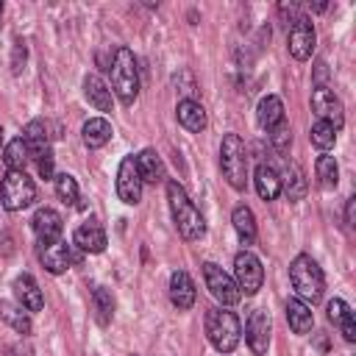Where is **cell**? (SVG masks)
<instances>
[{
    "label": "cell",
    "instance_id": "25",
    "mask_svg": "<svg viewBox=\"0 0 356 356\" xmlns=\"http://www.w3.org/2000/svg\"><path fill=\"white\" fill-rule=\"evenodd\" d=\"M256 120H259V125H261L264 131H270V128H275L278 122H284V103H281V97H278V95L261 97L259 106H256Z\"/></svg>",
    "mask_w": 356,
    "mask_h": 356
},
{
    "label": "cell",
    "instance_id": "41",
    "mask_svg": "<svg viewBox=\"0 0 356 356\" xmlns=\"http://www.w3.org/2000/svg\"><path fill=\"white\" fill-rule=\"evenodd\" d=\"M0 17H3V3H0Z\"/></svg>",
    "mask_w": 356,
    "mask_h": 356
},
{
    "label": "cell",
    "instance_id": "12",
    "mask_svg": "<svg viewBox=\"0 0 356 356\" xmlns=\"http://www.w3.org/2000/svg\"><path fill=\"white\" fill-rule=\"evenodd\" d=\"M81 256L72 250V245H67L64 239H56L50 245H39V261L47 273L53 275H61L64 270H70L72 261H78Z\"/></svg>",
    "mask_w": 356,
    "mask_h": 356
},
{
    "label": "cell",
    "instance_id": "38",
    "mask_svg": "<svg viewBox=\"0 0 356 356\" xmlns=\"http://www.w3.org/2000/svg\"><path fill=\"white\" fill-rule=\"evenodd\" d=\"M353 222H356V197H348V203H345V225L353 228Z\"/></svg>",
    "mask_w": 356,
    "mask_h": 356
},
{
    "label": "cell",
    "instance_id": "29",
    "mask_svg": "<svg viewBox=\"0 0 356 356\" xmlns=\"http://www.w3.org/2000/svg\"><path fill=\"white\" fill-rule=\"evenodd\" d=\"M231 222H234V231H236V236L242 239V245H250V242L256 239V217H253V211H250L245 203H239V206L234 209Z\"/></svg>",
    "mask_w": 356,
    "mask_h": 356
},
{
    "label": "cell",
    "instance_id": "10",
    "mask_svg": "<svg viewBox=\"0 0 356 356\" xmlns=\"http://www.w3.org/2000/svg\"><path fill=\"white\" fill-rule=\"evenodd\" d=\"M314 42H317V33H314L312 19H309V17H298V19L289 25V36H286V47H289L292 58H298V61L312 58Z\"/></svg>",
    "mask_w": 356,
    "mask_h": 356
},
{
    "label": "cell",
    "instance_id": "24",
    "mask_svg": "<svg viewBox=\"0 0 356 356\" xmlns=\"http://www.w3.org/2000/svg\"><path fill=\"white\" fill-rule=\"evenodd\" d=\"M253 186L261 200H275L281 195V178L270 164H259L253 172Z\"/></svg>",
    "mask_w": 356,
    "mask_h": 356
},
{
    "label": "cell",
    "instance_id": "21",
    "mask_svg": "<svg viewBox=\"0 0 356 356\" xmlns=\"http://www.w3.org/2000/svg\"><path fill=\"white\" fill-rule=\"evenodd\" d=\"M286 323H289V328H292L298 337L309 334V331H312V325H314L312 306H309V303H303L300 298H289V300H286Z\"/></svg>",
    "mask_w": 356,
    "mask_h": 356
},
{
    "label": "cell",
    "instance_id": "16",
    "mask_svg": "<svg viewBox=\"0 0 356 356\" xmlns=\"http://www.w3.org/2000/svg\"><path fill=\"white\" fill-rule=\"evenodd\" d=\"M11 289H14L17 303H19L25 312H42L44 298H42V289H39V284H36V278H33L31 273L17 275L14 284H11Z\"/></svg>",
    "mask_w": 356,
    "mask_h": 356
},
{
    "label": "cell",
    "instance_id": "2",
    "mask_svg": "<svg viewBox=\"0 0 356 356\" xmlns=\"http://www.w3.org/2000/svg\"><path fill=\"white\" fill-rule=\"evenodd\" d=\"M111 95H117L122 106H134V100L139 97V67H136L134 50H128V47H117L114 50Z\"/></svg>",
    "mask_w": 356,
    "mask_h": 356
},
{
    "label": "cell",
    "instance_id": "5",
    "mask_svg": "<svg viewBox=\"0 0 356 356\" xmlns=\"http://www.w3.org/2000/svg\"><path fill=\"white\" fill-rule=\"evenodd\" d=\"M220 167L225 181L242 192L248 186V153H245V142L236 134H225L220 142Z\"/></svg>",
    "mask_w": 356,
    "mask_h": 356
},
{
    "label": "cell",
    "instance_id": "6",
    "mask_svg": "<svg viewBox=\"0 0 356 356\" xmlns=\"http://www.w3.org/2000/svg\"><path fill=\"white\" fill-rule=\"evenodd\" d=\"M36 200V184L25 170H8L0 181V203L6 211H22Z\"/></svg>",
    "mask_w": 356,
    "mask_h": 356
},
{
    "label": "cell",
    "instance_id": "15",
    "mask_svg": "<svg viewBox=\"0 0 356 356\" xmlns=\"http://www.w3.org/2000/svg\"><path fill=\"white\" fill-rule=\"evenodd\" d=\"M106 245H108V239H106V231H103V225L97 220L81 222L75 228V234H72V248H78L83 253H103Z\"/></svg>",
    "mask_w": 356,
    "mask_h": 356
},
{
    "label": "cell",
    "instance_id": "19",
    "mask_svg": "<svg viewBox=\"0 0 356 356\" xmlns=\"http://www.w3.org/2000/svg\"><path fill=\"white\" fill-rule=\"evenodd\" d=\"M83 95H86V100H89L97 111H111V108H114L111 89H108V86L103 83V78L95 75V72H89V75L83 78Z\"/></svg>",
    "mask_w": 356,
    "mask_h": 356
},
{
    "label": "cell",
    "instance_id": "30",
    "mask_svg": "<svg viewBox=\"0 0 356 356\" xmlns=\"http://www.w3.org/2000/svg\"><path fill=\"white\" fill-rule=\"evenodd\" d=\"M314 175H317V184L323 189H337L339 184V164L334 156H320L317 164H314Z\"/></svg>",
    "mask_w": 356,
    "mask_h": 356
},
{
    "label": "cell",
    "instance_id": "22",
    "mask_svg": "<svg viewBox=\"0 0 356 356\" xmlns=\"http://www.w3.org/2000/svg\"><path fill=\"white\" fill-rule=\"evenodd\" d=\"M111 122L106 120V117H92V120H86L83 122V128H81V139H83V145L89 147V150H97V147H103L108 139H111Z\"/></svg>",
    "mask_w": 356,
    "mask_h": 356
},
{
    "label": "cell",
    "instance_id": "31",
    "mask_svg": "<svg viewBox=\"0 0 356 356\" xmlns=\"http://www.w3.org/2000/svg\"><path fill=\"white\" fill-rule=\"evenodd\" d=\"M3 161L8 170H25V164L31 161V153H28V145L19 139H11L6 147H3Z\"/></svg>",
    "mask_w": 356,
    "mask_h": 356
},
{
    "label": "cell",
    "instance_id": "9",
    "mask_svg": "<svg viewBox=\"0 0 356 356\" xmlns=\"http://www.w3.org/2000/svg\"><path fill=\"white\" fill-rule=\"evenodd\" d=\"M312 111L317 114V120L334 125V131H339L342 122H345L342 103H339V97H337L328 86H314V89H312Z\"/></svg>",
    "mask_w": 356,
    "mask_h": 356
},
{
    "label": "cell",
    "instance_id": "27",
    "mask_svg": "<svg viewBox=\"0 0 356 356\" xmlns=\"http://www.w3.org/2000/svg\"><path fill=\"white\" fill-rule=\"evenodd\" d=\"M278 178H281V189H284V195H286L292 203L303 200L309 184H306V175H303V170H300L298 164H286L284 175H278Z\"/></svg>",
    "mask_w": 356,
    "mask_h": 356
},
{
    "label": "cell",
    "instance_id": "13",
    "mask_svg": "<svg viewBox=\"0 0 356 356\" xmlns=\"http://www.w3.org/2000/svg\"><path fill=\"white\" fill-rule=\"evenodd\" d=\"M270 331H273V323H270V314L264 309H253L248 323H245V339H248V348L256 353V356H264L267 348H270Z\"/></svg>",
    "mask_w": 356,
    "mask_h": 356
},
{
    "label": "cell",
    "instance_id": "14",
    "mask_svg": "<svg viewBox=\"0 0 356 356\" xmlns=\"http://www.w3.org/2000/svg\"><path fill=\"white\" fill-rule=\"evenodd\" d=\"M31 225H33V234H36V242H39V245H50V242L61 239V231H64L61 214H58L56 209H50V206H42V209L33 214Z\"/></svg>",
    "mask_w": 356,
    "mask_h": 356
},
{
    "label": "cell",
    "instance_id": "8",
    "mask_svg": "<svg viewBox=\"0 0 356 356\" xmlns=\"http://www.w3.org/2000/svg\"><path fill=\"white\" fill-rule=\"evenodd\" d=\"M203 278H206V286L211 292L214 300H220L222 306H236L242 300V292L234 281V275H228L222 267H217L214 261H206L203 264Z\"/></svg>",
    "mask_w": 356,
    "mask_h": 356
},
{
    "label": "cell",
    "instance_id": "33",
    "mask_svg": "<svg viewBox=\"0 0 356 356\" xmlns=\"http://www.w3.org/2000/svg\"><path fill=\"white\" fill-rule=\"evenodd\" d=\"M309 139H312V145H314L317 150H328V147H334V142H337V131H334V125L317 120V122L309 128Z\"/></svg>",
    "mask_w": 356,
    "mask_h": 356
},
{
    "label": "cell",
    "instance_id": "40",
    "mask_svg": "<svg viewBox=\"0 0 356 356\" xmlns=\"http://www.w3.org/2000/svg\"><path fill=\"white\" fill-rule=\"evenodd\" d=\"M0 147H3V125H0Z\"/></svg>",
    "mask_w": 356,
    "mask_h": 356
},
{
    "label": "cell",
    "instance_id": "11",
    "mask_svg": "<svg viewBox=\"0 0 356 356\" xmlns=\"http://www.w3.org/2000/svg\"><path fill=\"white\" fill-rule=\"evenodd\" d=\"M117 195L125 206H136L142 200V178L136 172V161L134 156H125L120 161V170H117Z\"/></svg>",
    "mask_w": 356,
    "mask_h": 356
},
{
    "label": "cell",
    "instance_id": "17",
    "mask_svg": "<svg viewBox=\"0 0 356 356\" xmlns=\"http://www.w3.org/2000/svg\"><path fill=\"white\" fill-rule=\"evenodd\" d=\"M195 298H197V292H195V281L189 278V273L175 270L170 275V300H172V306L178 312H186V309L195 306Z\"/></svg>",
    "mask_w": 356,
    "mask_h": 356
},
{
    "label": "cell",
    "instance_id": "7",
    "mask_svg": "<svg viewBox=\"0 0 356 356\" xmlns=\"http://www.w3.org/2000/svg\"><path fill=\"white\" fill-rule=\"evenodd\" d=\"M234 281L239 286L242 295H256L264 284V267L259 261L256 253L250 250H239L234 256Z\"/></svg>",
    "mask_w": 356,
    "mask_h": 356
},
{
    "label": "cell",
    "instance_id": "1",
    "mask_svg": "<svg viewBox=\"0 0 356 356\" xmlns=\"http://www.w3.org/2000/svg\"><path fill=\"white\" fill-rule=\"evenodd\" d=\"M167 203H170L175 228H178V234H181L186 242H195V239H200V236L206 234V220H203V214L195 209V203L189 200L186 189H184L178 181H167Z\"/></svg>",
    "mask_w": 356,
    "mask_h": 356
},
{
    "label": "cell",
    "instance_id": "26",
    "mask_svg": "<svg viewBox=\"0 0 356 356\" xmlns=\"http://www.w3.org/2000/svg\"><path fill=\"white\" fill-rule=\"evenodd\" d=\"M22 142L28 145L31 159H39L44 150H50V139H47L44 122H42V120H31V122L22 128Z\"/></svg>",
    "mask_w": 356,
    "mask_h": 356
},
{
    "label": "cell",
    "instance_id": "35",
    "mask_svg": "<svg viewBox=\"0 0 356 356\" xmlns=\"http://www.w3.org/2000/svg\"><path fill=\"white\" fill-rule=\"evenodd\" d=\"M267 136H270V145L278 150V153H286L289 150V145H292V128H289V122L284 120V122H278L275 128H270L267 131Z\"/></svg>",
    "mask_w": 356,
    "mask_h": 356
},
{
    "label": "cell",
    "instance_id": "3",
    "mask_svg": "<svg viewBox=\"0 0 356 356\" xmlns=\"http://www.w3.org/2000/svg\"><path fill=\"white\" fill-rule=\"evenodd\" d=\"M289 281H292V289L298 292V298L303 303H317L323 298L325 278H323L320 264L309 253H298L289 261Z\"/></svg>",
    "mask_w": 356,
    "mask_h": 356
},
{
    "label": "cell",
    "instance_id": "36",
    "mask_svg": "<svg viewBox=\"0 0 356 356\" xmlns=\"http://www.w3.org/2000/svg\"><path fill=\"white\" fill-rule=\"evenodd\" d=\"M25 58H28V47H25V42H22V39H17V42H14V53H11V72H14V75H19V72H22Z\"/></svg>",
    "mask_w": 356,
    "mask_h": 356
},
{
    "label": "cell",
    "instance_id": "20",
    "mask_svg": "<svg viewBox=\"0 0 356 356\" xmlns=\"http://www.w3.org/2000/svg\"><path fill=\"white\" fill-rule=\"evenodd\" d=\"M175 114H178V122H181L186 131H192V134H200V131L209 125L206 108H203L197 100H192V97H184V100L178 103Z\"/></svg>",
    "mask_w": 356,
    "mask_h": 356
},
{
    "label": "cell",
    "instance_id": "37",
    "mask_svg": "<svg viewBox=\"0 0 356 356\" xmlns=\"http://www.w3.org/2000/svg\"><path fill=\"white\" fill-rule=\"evenodd\" d=\"M36 167H39V175H42V178H53V153L44 150V153L36 159Z\"/></svg>",
    "mask_w": 356,
    "mask_h": 356
},
{
    "label": "cell",
    "instance_id": "39",
    "mask_svg": "<svg viewBox=\"0 0 356 356\" xmlns=\"http://www.w3.org/2000/svg\"><path fill=\"white\" fill-rule=\"evenodd\" d=\"M325 75H328L325 61H317L314 64V86H325Z\"/></svg>",
    "mask_w": 356,
    "mask_h": 356
},
{
    "label": "cell",
    "instance_id": "23",
    "mask_svg": "<svg viewBox=\"0 0 356 356\" xmlns=\"http://www.w3.org/2000/svg\"><path fill=\"white\" fill-rule=\"evenodd\" d=\"M328 320H331L334 325H339V331H342V337H345L348 342H356V323H353V312H350V306H348L342 298L328 300Z\"/></svg>",
    "mask_w": 356,
    "mask_h": 356
},
{
    "label": "cell",
    "instance_id": "34",
    "mask_svg": "<svg viewBox=\"0 0 356 356\" xmlns=\"http://www.w3.org/2000/svg\"><path fill=\"white\" fill-rule=\"evenodd\" d=\"M53 181H56V195H58V200L67 203V206H72V203L78 200V181H75L70 172H61V175H56Z\"/></svg>",
    "mask_w": 356,
    "mask_h": 356
},
{
    "label": "cell",
    "instance_id": "4",
    "mask_svg": "<svg viewBox=\"0 0 356 356\" xmlns=\"http://www.w3.org/2000/svg\"><path fill=\"white\" fill-rule=\"evenodd\" d=\"M206 337H209L214 350L231 353L239 345V337H242L239 317L228 309H209L206 312Z\"/></svg>",
    "mask_w": 356,
    "mask_h": 356
},
{
    "label": "cell",
    "instance_id": "28",
    "mask_svg": "<svg viewBox=\"0 0 356 356\" xmlns=\"http://www.w3.org/2000/svg\"><path fill=\"white\" fill-rule=\"evenodd\" d=\"M0 317L17 331V334H22V337H28L31 334V312H25L19 303H8V300H0Z\"/></svg>",
    "mask_w": 356,
    "mask_h": 356
},
{
    "label": "cell",
    "instance_id": "18",
    "mask_svg": "<svg viewBox=\"0 0 356 356\" xmlns=\"http://www.w3.org/2000/svg\"><path fill=\"white\" fill-rule=\"evenodd\" d=\"M134 161H136V172L142 178V184H161V181H167V167H164L161 156L153 147H145L139 156H134Z\"/></svg>",
    "mask_w": 356,
    "mask_h": 356
},
{
    "label": "cell",
    "instance_id": "32",
    "mask_svg": "<svg viewBox=\"0 0 356 356\" xmlns=\"http://www.w3.org/2000/svg\"><path fill=\"white\" fill-rule=\"evenodd\" d=\"M92 303H95V317H97V323H100V325H108L111 317H114V295H111V289L97 286V289L92 292Z\"/></svg>",
    "mask_w": 356,
    "mask_h": 356
}]
</instances>
